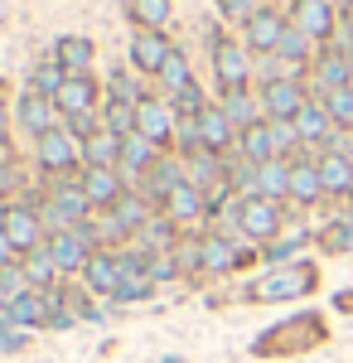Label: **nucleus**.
Segmentation results:
<instances>
[{"label": "nucleus", "mask_w": 353, "mask_h": 363, "mask_svg": "<svg viewBox=\"0 0 353 363\" xmlns=\"http://www.w3.org/2000/svg\"><path fill=\"white\" fill-rule=\"evenodd\" d=\"M315 344H325V320L300 315V320L276 325L267 339H257V354H300V349H315Z\"/></svg>", "instance_id": "nucleus-1"}, {"label": "nucleus", "mask_w": 353, "mask_h": 363, "mask_svg": "<svg viewBox=\"0 0 353 363\" xmlns=\"http://www.w3.org/2000/svg\"><path fill=\"white\" fill-rule=\"evenodd\" d=\"M315 281H320V267H315V262H296V267H281L271 277H262L252 286V296H257V301H291V296L315 291Z\"/></svg>", "instance_id": "nucleus-2"}, {"label": "nucleus", "mask_w": 353, "mask_h": 363, "mask_svg": "<svg viewBox=\"0 0 353 363\" xmlns=\"http://www.w3.org/2000/svg\"><path fill=\"white\" fill-rule=\"evenodd\" d=\"M237 223H242L247 238H262V242H267V238L281 233V203L267 199V194H252V199L237 203Z\"/></svg>", "instance_id": "nucleus-3"}, {"label": "nucleus", "mask_w": 353, "mask_h": 363, "mask_svg": "<svg viewBox=\"0 0 353 363\" xmlns=\"http://www.w3.org/2000/svg\"><path fill=\"white\" fill-rule=\"evenodd\" d=\"M262 102H267L271 121H296V116L310 107V97H305V87H300L296 78H271V83L262 87Z\"/></svg>", "instance_id": "nucleus-4"}, {"label": "nucleus", "mask_w": 353, "mask_h": 363, "mask_svg": "<svg viewBox=\"0 0 353 363\" xmlns=\"http://www.w3.org/2000/svg\"><path fill=\"white\" fill-rule=\"evenodd\" d=\"M296 29H305L310 39H329L339 29V5L334 0H296Z\"/></svg>", "instance_id": "nucleus-5"}, {"label": "nucleus", "mask_w": 353, "mask_h": 363, "mask_svg": "<svg viewBox=\"0 0 353 363\" xmlns=\"http://www.w3.org/2000/svg\"><path fill=\"white\" fill-rule=\"evenodd\" d=\"M218 83H223V92H247V54L237 49V44H218Z\"/></svg>", "instance_id": "nucleus-6"}, {"label": "nucleus", "mask_w": 353, "mask_h": 363, "mask_svg": "<svg viewBox=\"0 0 353 363\" xmlns=\"http://www.w3.org/2000/svg\"><path fill=\"white\" fill-rule=\"evenodd\" d=\"M315 73H320L325 97H329V92H339V87H353V58H349V49H329V54L315 63Z\"/></svg>", "instance_id": "nucleus-7"}, {"label": "nucleus", "mask_w": 353, "mask_h": 363, "mask_svg": "<svg viewBox=\"0 0 353 363\" xmlns=\"http://www.w3.org/2000/svg\"><path fill=\"white\" fill-rule=\"evenodd\" d=\"M320 179H325V194H353V155L349 150H329L320 160Z\"/></svg>", "instance_id": "nucleus-8"}, {"label": "nucleus", "mask_w": 353, "mask_h": 363, "mask_svg": "<svg viewBox=\"0 0 353 363\" xmlns=\"http://www.w3.org/2000/svg\"><path fill=\"white\" fill-rule=\"evenodd\" d=\"M169 54H174V49L164 44L160 34H155V29H145V34H136V49H131V63H136V68H145V73H160L164 63H169Z\"/></svg>", "instance_id": "nucleus-9"}, {"label": "nucleus", "mask_w": 353, "mask_h": 363, "mask_svg": "<svg viewBox=\"0 0 353 363\" xmlns=\"http://www.w3.org/2000/svg\"><path fill=\"white\" fill-rule=\"evenodd\" d=\"M329 131H334V116L325 112V102H310V107L296 116V136L305 140V145H315V140H334Z\"/></svg>", "instance_id": "nucleus-10"}, {"label": "nucleus", "mask_w": 353, "mask_h": 363, "mask_svg": "<svg viewBox=\"0 0 353 363\" xmlns=\"http://www.w3.org/2000/svg\"><path fill=\"white\" fill-rule=\"evenodd\" d=\"M281 34H286V20H281L276 10H257V15L247 20V39H252V49H276Z\"/></svg>", "instance_id": "nucleus-11"}, {"label": "nucleus", "mask_w": 353, "mask_h": 363, "mask_svg": "<svg viewBox=\"0 0 353 363\" xmlns=\"http://www.w3.org/2000/svg\"><path fill=\"white\" fill-rule=\"evenodd\" d=\"M198 136H203L208 150H223V145L232 140V121H228V112H223V107H203V112H198Z\"/></svg>", "instance_id": "nucleus-12"}, {"label": "nucleus", "mask_w": 353, "mask_h": 363, "mask_svg": "<svg viewBox=\"0 0 353 363\" xmlns=\"http://www.w3.org/2000/svg\"><path fill=\"white\" fill-rule=\"evenodd\" d=\"M320 194H325V179H320V165H291V199H300V203H320Z\"/></svg>", "instance_id": "nucleus-13"}, {"label": "nucleus", "mask_w": 353, "mask_h": 363, "mask_svg": "<svg viewBox=\"0 0 353 363\" xmlns=\"http://www.w3.org/2000/svg\"><path fill=\"white\" fill-rule=\"evenodd\" d=\"M0 228H5V238H10V247H15V252H25V247H34V242H39V223L29 218L25 208H10Z\"/></svg>", "instance_id": "nucleus-14"}, {"label": "nucleus", "mask_w": 353, "mask_h": 363, "mask_svg": "<svg viewBox=\"0 0 353 363\" xmlns=\"http://www.w3.org/2000/svg\"><path fill=\"white\" fill-rule=\"evenodd\" d=\"M39 160H44V169H68L78 155H73L63 131H49V136H39Z\"/></svg>", "instance_id": "nucleus-15"}, {"label": "nucleus", "mask_w": 353, "mask_h": 363, "mask_svg": "<svg viewBox=\"0 0 353 363\" xmlns=\"http://www.w3.org/2000/svg\"><path fill=\"white\" fill-rule=\"evenodd\" d=\"M82 155H87V165H92V169H111L116 160H121V140L111 136V131H97V136L87 140Z\"/></svg>", "instance_id": "nucleus-16"}, {"label": "nucleus", "mask_w": 353, "mask_h": 363, "mask_svg": "<svg viewBox=\"0 0 353 363\" xmlns=\"http://www.w3.org/2000/svg\"><path fill=\"white\" fill-rule=\"evenodd\" d=\"M82 242H87L82 233H63V238H54V247H49V257H54L58 267H68V272H73V267H87L92 257L82 252Z\"/></svg>", "instance_id": "nucleus-17"}, {"label": "nucleus", "mask_w": 353, "mask_h": 363, "mask_svg": "<svg viewBox=\"0 0 353 363\" xmlns=\"http://www.w3.org/2000/svg\"><path fill=\"white\" fill-rule=\"evenodd\" d=\"M242 150H247V160L252 165H267V160H276V145H271V126H247L242 131Z\"/></svg>", "instance_id": "nucleus-18"}, {"label": "nucleus", "mask_w": 353, "mask_h": 363, "mask_svg": "<svg viewBox=\"0 0 353 363\" xmlns=\"http://www.w3.org/2000/svg\"><path fill=\"white\" fill-rule=\"evenodd\" d=\"M82 194H87V203H121V184H116L111 169H92L87 184H82Z\"/></svg>", "instance_id": "nucleus-19"}, {"label": "nucleus", "mask_w": 353, "mask_h": 363, "mask_svg": "<svg viewBox=\"0 0 353 363\" xmlns=\"http://www.w3.org/2000/svg\"><path fill=\"white\" fill-rule=\"evenodd\" d=\"M58 102L78 116V112H87V107L97 102V87L87 83V78H68V83H63V92H58Z\"/></svg>", "instance_id": "nucleus-20"}, {"label": "nucleus", "mask_w": 353, "mask_h": 363, "mask_svg": "<svg viewBox=\"0 0 353 363\" xmlns=\"http://www.w3.org/2000/svg\"><path fill=\"white\" fill-rule=\"evenodd\" d=\"M87 281H92V291H121V262L92 257V262H87Z\"/></svg>", "instance_id": "nucleus-21"}, {"label": "nucleus", "mask_w": 353, "mask_h": 363, "mask_svg": "<svg viewBox=\"0 0 353 363\" xmlns=\"http://www.w3.org/2000/svg\"><path fill=\"white\" fill-rule=\"evenodd\" d=\"M257 179H262V194L267 199L291 194V165H281V160H267V165L257 169Z\"/></svg>", "instance_id": "nucleus-22"}, {"label": "nucleus", "mask_w": 353, "mask_h": 363, "mask_svg": "<svg viewBox=\"0 0 353 363\" xmlns=\"http://www.w3.org/2000/svg\"><path fill=\"white\" fill-rule=\"evenodd\" d=\"M20 121H25L29 131H39V136H49V131H54V112H49V102H44V97H25V102H20Z\"/></svg>", "instance_id": "nucleus-23"}, {"label": "nucleus", "mask_w": 353, "mask_h": 363, "mask_svg": "<svg viewBox=\"0 0 353 363\" xmlns=\"http://www.w3.org/2000/svg\"><path fill=\"white\" fill-rule=\"evenodd\" d=\"M126 10H131V20L145 29H160L169 20V0H126Z\"/></svg>", "instance_id": "nucleus-24"}, {"label": "nucleus", "mask_w": 353, "mask_h": 363, "mask_svg": "<svg viewBox=\"0 0 353 363\" xmlns=\"http://www.w3.org/2000/svg\"><path fill=\"white\" fill-rule=\"evenodd\" d=\"M310 44H315V39H310L305 29L286 25V34H281V44H276V54L286 58V63H305V58H310Z\"/></svg>", "instance_id": "nucleus-25"}, {"label": "nucleus", "mask_w": 353, "mask_h": 363, "mask_svg": "<svg viewBox=\"0 0 353 363\" xmlns=\"http://www.w3.org/2000/svg\"><path fill=\"white\" fill-rule=\"evenodd\" d=\"M140 136L145 140H164L169 136V112L160 102H140Z\"/></svg>", "instance_id": "nucleus-26"}, {"label": "nucleus", "mask_w": 353, "mask_h": 363, "mask_svg": "<svg viewBox=\"0 0 353 363\" xmlns=\"http://www.w3.org/2000/svg\"><path fill=\"white\" fill-rule=\"evenodd\" d=\"M82 213H87V194H82V189H58V199H54L58 223H78Z\"/></svg>", "instance_id": "nucleus-27"}, {"label": "nucleus", "mask_w": 353, "mask_h": 363, "mask_svg": "<svg viewBox=\"0 0 353 363\" xmlns=\"http://www.w3.org/2000/svg\"><path fill=\"white\" fill-rule=\"evenodd\" d=\"M325 112L334 116V126L353 131V87H339V92H329V97H325Z\"/></svg>", "instance_id": "nucleus-28"}, {"label": "nucleus", "mask_w": 353, "mask_h": 363, "mask_svg": "<svg viewBox=\"0 0 353 363\" xmlns=\"http://www.w3.org/2000/svg\"><path fill=\"white\" fill-rule=\"evenodd\" d=\"M169 213H174V218H198V213H203L198 189H194V184H179V189L169 194Z\"/></svg>", "instance_id": "nucleus-29"}, {"label": "nucleus", "mask_w": 353, "mask_h": 363, "mask_svg": "<svg viewBox=\"0 0 353 363\" xmlns=\"http://www.w3.org/2000/svg\"><path fill=\"white\" fill-rule=\"evenodd\" d=\"M223 112H228V121H232V126H257V102H252V97H247V92H228V107H223Z\"/></svg>", "instance_id": "nucleus-30"}, {"label": "nucleus", "mask_w": 353, "mask_h": 363, "mask_svg": "<svg viewBox=\"0 0 353 363\" xmlns=\"http://www.w3.org/2000/svg\"><path fill=\"white\" fill-rule=\"evenodd\" d=\"M198 257H203V267H208V272H228V267L237 262V252L228 247L223 238H208V242L198 247Z\"/></svg>", "instance_id": "nucleus-31"}, {"label": "nucleus", "mask_w": 353, "mask_h": 363, "mask_svg": "<svg viewBox=\"0 0 353 363\" xmlns=\"http://www.w3.org/2000/svg\"><path fill=\"white\" fill-rule=\"evenodd\" d=\"M145 286H150L145 267H140L136 257H121V291H116V296H140Z\"/></svg>", "instance_id": "nucleus-32"}, {"label": "nucleus", "mask_w": 353, "mask_h": 363, "mask_svg": "<svg viewBox=\"0 0 353 363\" xmlns=\"http://www.w3.org/2000/svg\"><path fill=\"white\" fill-rule=\"evenodd\" d=\"M121 165L131 169V174H140V169L150 165V140L136 136V140H121Z\"/></svg>", "instance_id": "nucleus-33"}, {"label": "nucleus", "mask_w": 353, "mask_h": 363, "mask_svg": "<svg viewBox=\"0 0 353 363\" xmlns=\"http://www.w3.org/2000/svg\"><path fill=\"white\" fill-rule=\"evenodd\" d=\"M58 58H63V68H87V63H92V44H87V39H63V44H58Z\"/></svg>", "instance_id": "nucleus-34"}, {"label": "nucleus", "mask_w": 353, "mask_h": 363, "mask_svg": "<svg viewBox=\"0 0 353 363\" xmlns=\"http://www.w3.org/2000/svg\"><path fill=\"white\" fill-rule=\"evenodd\" d=\"M107 121H111V136H126V131H131V121H140V112H131V102H111Z\"/></svg>", "instance_id": "nucleus-35"}, {"label": "nucleus", "mask_w": 353, "mask_h": 363, "mask_svg": "<svg viewBox=\"0 0 353 363\" xmlns=\"http://www.w3.org/2000/svg\"><path fill=\"white\" fill-rule=\"evenodd\" d=\"M116 223L121 228H140L145 223V203H140V199H121V203H116Z\"/></svg>", "instance_id": "nucleus-36"}, {"label": "nucleus", "mask_w": 353, "mask_h": 363, "mask_svg": "<svg viewBox=\"0 0 353 363\" xmlns=\"http://www.w3.org/2000/svg\"><path fill=\"white\" fill-rule=\"evenodd\" d=\"M160 73H164V83L174 87V92H184V87H189V68H184V58H179V54H169V63H164Z\"/></svg>", "instance_id": "nucleus-37"}, {"label": "nucleus", "mask_w": 353, "mask_h": 363, "mask_svg": "<svg viewBox=\"0 0 353 363\" xmlns=\"http://www.w3.org/2000/svg\"><path fill=\"white\" fill-rule=\"evenodd\" d=\"M34 83H39V92H63V83H68V78H63V68H58V63H44Z\"/></svg>", "instance_id": "nucleus-38"}, {"label": "nucleus", "mask_w": 353, "mask_h": 363, "mask_svg": "<svg viewBox=\"0 0 353 363\" xmlns=\"http://www.w3.org/2000/svg\"><path fill=\"white\" fill-rule=\"evenodd\" d=\"M325 247H334V252H344V247H353V218L349 223H334L325 233Z\"/></svg>", "instance_id": "nucleus-39"}, {"label": "nucleus", "mask_w": 353, "mask_h": 363, "mask_svg": "<svg viewBox=\"0 0 353 363\" xmlns=\"http://www.w3.org/2000/svg\"><path fill=\"white\" fill-rule=\"evenodd\" d=\"M223 15H232V20H252L257 10H252V0H223Z\"/></svg>", "instance_id": "nucleus-40"}, {"label": "nucleus", "mask_w": 353, "mask_h": 363, "mask_svg": "<svg viewBox=\"0 0 353 363\" xmlns=\"http://www.w3.org/2000/svg\"><path fill=\"white\" fill-rule=\"evenodd\" d=\"M15 315H20V320H39V301H34V296H20V301H15Z\"/></svg>", "instance_id": "nucleus-41"}, {"label": "nucleus", "mask_w": 353, "mask_h": 363, "mask_svg": "<svg viewBox=\"0 0 353 363\" xmlns=\"http://www.w3.org/2000/svg\"><path fill=\"white\" fill-rule=\"evenodd\" d=\"M179 107H184V112H198V92H194V83L179 92Z\"/></svg>", "instance_id": "nucleus-42"}, {"label": "nucleus", "mask_w": 353, "mask_h": 363, "mask_svg": "<svg viewBox=\"0 0 353 363\" xmlns=\"http://www.w3.org/2000/svg\"><path fill=\"white\" fill-rule=\"evenodd\" d=\"M10 252H15V247H10V238H5V228H0V267L10 262Z\"/></svg>", "instance_id": "nucleus-43"}, {"label": "nucleus", "mask_w": 353, "mask_h": 363, "mask_svg": "<svg viewBox=\"0 0 353 363\" xmlns=\"http://www.w3.org/2000/svg\"><path fill=\"white\" fill-rule=\"evenodd\" d=\"M339 310H353V291H344V296H339Z\"/></svg>", "instance_id": "nucleus-44"}, {"label": "nucleus", "mask_w": 353, "mask_h": 363, "mask_svg": "<svg viewBox=\"0 0 353 363\" xmlns=\"http://www.w3.org/2000/svg\"><path fill=\"white\" fill-rule=\"evenodd\" d=\"M334 5H339V10H349V15H353V0H334Z\"/></svg>", "instance_id": "nucleus-45"}, {"label": "nucleus", "mask_w": 353, "mask_h": 363, "mask_svg": "<svg viewBox=\"0 0 353 363\" xmlns=\"http://www.w3.org/2000/svg\"><path fill=\"white\" fill-rule=\"evenodd\" d=\"M349 58H353V49H349Z\"/></svg>", "instance_id": "nucleus-46"}]
</instances>
